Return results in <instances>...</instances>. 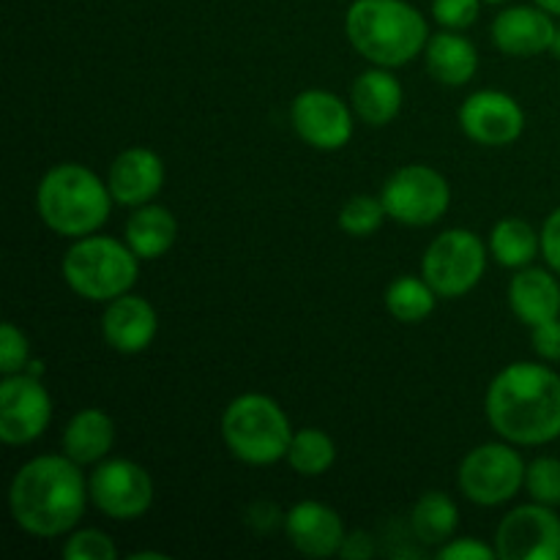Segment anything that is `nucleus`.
<instances>
[{
  "label": "nucleus",
  "instance_id": "31",
  "mask_svg": "<svg viewBox=\"0 0 560 560\" xmlns=\"http://www.w3.org/2000/svg\"><path fill=\"white\" fill-rule=\"evenodd\" d=\"M27 361H31V345H27V337L22 334V328H16L14 323L5 320L3 328H0V372H3V375L25 372Z\"/></svg>",
  "mask_w": 560,
  "mask_h": 560
},
{
  "label": "nucleus",
  "instance_id": "39",
  "mask_svg": "<svg viewBox=\"0 0 560 560\" xmlns=\"http://www.w3.org/2000/svg\"><path fill=\"white\" fill-rule=\"evenodd\" d=\"M131 558H153V560H164L167 556H164V552H151V550H148V552H135V556H131Z\"/></svg>",
  "mask_w": 560,
  "mask_h": 560
},
{
  "label": "nucleus",
  "instance_id": "38",
  "mask_svg": "<svg viewBox=\"0 0 560 560\" xmlns=\"http://www.w3.org/2000/svg\"><path fill=\"white\" fill-rule=\"evenodd\" d=\"M25 372H27V375H33V377H42L44 375V361L31 359V361H27Z\"/></svg>",
  "mask_w": 560,
  "mask_h": 560
},
{
  "label": "nucleus",
  "instance_id": "32",
  "mask_svg": "<svg viewBox=\"0 0 560 560\" xmlns=\"http://www.w3.org/2000/svg\"><path fill=\"white\" fill-rule=\"evenodd\" d=\"M485 0H432V16L446 31H465L479 20Z\"/></svg>",
  "mask_w": 560,
  "mask_h": 560
},
{
  "label": "nucleus",
  "instance_id": "2",
  "mask_svg": "<svg viewBox=\"0 0 560 560\" xmlns=\"http://www.w3.org/2000/svg\"><path fill=\"white\" fill-rule=\"evenodd\" d=\"M82 465L66 454H44L16 470L9 487L14 523L38 539H55L77 528L91 498Z\"/></svg>",
  "mask_w": 560,
  "mask_h": 560
},
{
  "label": "nucleus",
  "instance_id": "35",
  "mask_svg": "<svg viewBox=\"0 0 560 560\" xmlns=\"http://www.w3.org/2000/svg\"><path fill=\"white\" fill-rule=\"evenodd\" d=\"M541 255H545L547 266L560 273V208L547 217L545 228H541Z\"/></svg>",
  "mask_w": 560,
  "mask_h": 560
},
{
  "label": "nucleus",
  "instance_id": "33",
  "mask_svg": "<svg viewBox=\"0 0 560 560\" xmlns=\"http://www.w3.org/2000/svg\"><path fill=\"white\" fill-rule=\"evenodd\" d=\"M438 558L441 560H495L498 550L495 547L485 545V541L465 536V539H448L446 545L438 550Z\"/></svg>",
  "mask_w": 560,
  "mask_h": 560
},
{
  "label": "nucleus",
  "instance_id": "20",
  "mask_svg": "<svg viewBox=\"0 0 560 560\" xmlns=\"http://www.w3.org/2000/svg\"><path fill=\"white\" fill-rule=\"evenodd\" d=\"M402 85L383 66L359 74V80L350 88V104H353L355 115L370 126L392 124L399 115V109H402Z\"/></svg>",
  "mask_w": 560,
  "mask_h": 560
},
{
  "label": "nucleus",
  "instance_id": "15",
  "mask_svg": "<svg viewBox=\"0 0 560 560\" xmlns=\"http://www.w3.org/2000/svg\"><path fill=\"white\" fill-rule=\"evenodd\" d=\"M558 25L541 5H512L492 22V42L501 52L514 58H534L552 47Z\"/></svg>",
  "mask_w": 560,
  "mask_h": 560
},
{
  "label": "nucleus",
  "instance_id": "9",
  "mask_svg": "<svg viewBox=\"0 0 560 560\" xmlns=\"http://www.w3.org/2000/svg\"><path fill=\"white\" fill-rule=\"evenodd\" d=\"M381 200L386 213L408 228H427L443 219L452 206L448 180L427 164H408L383 184Z\"/></svg>",
  "mask_w": 560,
  "mask_h": 560
},
{
  "label": "nucleus",
  "instance_id": "14",
  "mask_svg": "<svg viewBox=\"0 0 560 560\" xmlns=\"http://www.w3.org/2000/svg\"><path fill=\"white\" fill-rule=\"evenodd\" d=\"M459 126L487 148L512 145L525 131V109L503 91H476L459 107Z\"/></svg>",
  "mask_w": 560,
  "mask_h": 560
},
{
  "label": "nucleus",
  "instance_id": "36",
  "mask_svg": "<svg viewBox=\"0 0 560 560\" xmlns=\"http://www.w3.org/2000/svg\"><path fill=\"white\" fill-rule=\"evenodd\" d=\"M372 552H375L372 536L366 534V530H353V534L345 536L339 556H342L345 560H366V558H372Z\"/></svg>",
  "mask_w": 560,
  "mask_h": 560
},
{
  "label": "nucleus",
  "instance_id": "16",
  "mask_svg": "<svg viewBox=\"0 0 560 560\" xmlns=\"http://www.w3.org/2000/svg\"><path fill=\"white\" fill-rule=\"evenodd\" d=\"M288 539L301 556L328 558L339 556L342 541L348 536L342 517L331 506L317 501H301L284 517Z\"/></svg>",
  "mask_w": 560,
  "mask_h": 560
},
{
  "label": "nucleus",
  "instance_id": "28",
  "mask_svg": "<svg viewBox=\"0 0 560 560\" xmlns=\"http://www.w3.org/2000/svg\"><path fill=\"white\" fill-rule=\"evenodd\" d=\"M386 217L388 213L381 197L355 195L339 211V230L353 235V238H366V235H375L383 228Z\"/></svg>",
  "mask_w": 560,
  "mask_h": 560
},
{
  "label": "nucleus",
  "instance_id": "8",
  "mask_svg": "<svg viewBox=\"0 0 560 560\" xmlns=\"http://www.w3.org/2000/svg\"><path fill=\"white\" fill-rule=\"evenodd\" d=\"M525 468L520 452L506 443H485L468 452L457 474L463 495L476 506H501L509 503L525 485Z\"/></svg>",
  "mask_w": 560,
  "mask_h": 560
},
{
  "label": "nucleus",
  "instance_id": "27",
  "mask_svg": "<svg viewBox=\"0 0 560 560\" xmlns=\"http://www.w3.org/2000/svg\"><path fill=\"white\" fill-rule=\"evenodd\" d=\"M334 459H337V446H334V441L326 432L315 430V427L293 432V441H290L288 448V463L295 474L315 479V476H323L331 468Z\"/></svg>",
  "mask_w": 560,
  "mask_h": 560
},
{
  "label": "nucleus",
  "instance_id": "37",
  "mask_svg": "<svg viewBox=\"0 0 560 560\" xmlns=\"http://www.w3.org/2000/svg\"><path fill=\"white\" fill-rule=\"evenodd\" d=\"M536 5H541L545 11H550L552 16H560V0H534Z\"/></svg>",
  "mask_w": 560,
  "mask_h": 560
},
{
  "label": "nucleus",
  "instance_id": "13",
  "mask_svg": "<svg viewBox=\"0 0 560 560\" xmlns=\"http://www.w3.org/2000/svg\"><path fill=\"white\" fill-rule=\"evenodd\" d=\"M290 120L295 135L317 151H339L353 137V115L348 104L337 93L320 88H312L293 98Z\"/></svg>",
  "mask_w": 560,
  "mask_h": 560
},
{
  "label": "nucleus",
  "instance_id": "26",
  "mask_svg": "<svg viewBox=\"0 0 560 560\" xmlns=\"http://www.w3.org/2000/svg\"><path fill=\"white\" fill-rule=\"evenodd\" d=\"M435 299H441V295L432 290V284L427 279L408 277V273L394 279L386 288L388 315L399 323H408V326L424 323L432 315V310H435Z\"/></svg>",
  "mask_w": 560,
  "mask_h": 560
},
{
  "label": "nucleus",
  "instance_id": "18",
  "mask_svg": "<svg viewBox=\"0 0 560 560\" xmlns=\"http://www.w3.org/2000/svg\"><path fill=\"white\" fill-rule=\"evenodd\" d=\"M159 331V315L145 299L124 293L107 304L102 315V337L113 350L126 355L151 348Z\"/></svg>",
  "mask_w": 560,
  "mask_h": 560
},
{
  "label": "nucleus",
  "instance_id": "3",
  "mask_svg": "<svg viewBox=\"0 0 560 560\" xmlns=\"http://www.w3.org/2000/svg\"><path fill=\"white\" fill-rule=\"evenodd\" d=\"M345 36L370 63L399 69L427 47L430 27L408 0H353L345 14Z\"/></svg>",
  "mask_w": 560,
  "mask_h": 560
},
{
  "label": "nucleus",
  "instance_id": "17",
  "mask_svg": "<svg viewBox=\"0 0 560 560\" xmlns=\"http://www.w3.org/2000/svg\"><path fill=\"white\" fill-rule=\"evenodd\" d=\"M109 195L118 206L140 208L151 202L164 186V162L151 148H126L109 167Z\"/></svg>",
  "mask_w": 560,
  "mask_h": 560
},
{
  "label": "nucleus",
  "instance_id": "12",
  "mask_svg": "<svg viewBox=\"0 0 560 560\" xmlns=\"http://www.w3.org/2000/svg\"><path fill=\"white\" fill-rule=\"evenodd\" d=\"M501 560H560V517L545 503H525L509 512L495 530Z\"/></svg>",
  "mask_w": 560,
  "mask_h": 560
},
{
  "label": "nucleus",
  "instance_id": "29",
  "mask_svg": "<svg viewBox=\"0 0 560 560\" xmlns=\"http://www.w3.org/2000/svg\"><path fill=\"white\" fill-rule=\"evenodd\" d=\"M525 487L530 498L545 506H560V459L558 457H539L528 465L525 474Z\"/></svg>",
  "mask_w": 560,
  "mask_h": 560
},
{
  "label": "nucleus",
  "instance_id": "41",
  "mask_svg": "<svg viewBox=\"0 0 560 560\" xmlns=\"http://www.w3.org/2000/svg\"><path fill=\"white\" fill-rule=\"evenodd\" d=\"M485 3H492V5H498V3H509V0H485Z\"/></svg>",
  "mask_w": 560,
  "mask_h": 560
},
{
  "label": "nucleus",
  "instance_id": "25",
  "mask_svg": "<svg viewBox=\"0 0 560 560\" xmlns=\"http://www.w3.org/2000/svg\"><path fill=\"white\" fill-rule=\"evenodd\" d=\"M541 252V233L525 219H501L490 233V255L503 268H525Z\"/></svg>",
  "mask_w": 560,
  "mask_h": 560
},
{
  "label": "nucleus",
  "instance_id": "7",
  "mask_svg": "<svg viewBox=\"0 0 560 560\" xmlns=\"http://www.w3.org/2000/svg\"><path fill=\"white\" fill-rule=\"evenodd\" d=\"M487 271V246L470 230H446L424 252L421 277L441 299H463Z\"/></svg>",
  "mask_w": 560,
  "mask_h": 560
},
{
  "label": "nucleus",
  "instance_id": "24",
  "mask_svg": "<svg viewBox=\"0 0 560 560\" xmlns=\"http://www.w3.org/2000/svg\"><path fill=\"white\" fill-rule=\"evenodd\" d=\"M459 525V509L446 492H424L410 512V528L421 545H446Z\"/></svg>",
  "mask_w": 560,
  "mask_h": 560
},
{
  "label": "nucleus",
  "instance_id": "40",
  "mask_svg": "<svg viewBox=\"0 0 560 560\" xmlns=\"http://www.w3.org/2000/svg\"><path fill=\"white\" fill-rule=\"evenodd\" d=\"M550 52L556 55V58L560 60V27L556 31V38H552V47H550Z\"/></svg>",
  "mask_w": 560,
  "mask_h": 560
},
{
  "label": "nucleus",
  "instance_id": "1",
  "mask_svg": "<svg viewBox=\"0 0 560 560\" xmlns=\"http://www.w3.org/2000/svg\"><path fill=\"white\" fill-rule=\"evenodd\" d=\"M487 419L514 446H545L560 438V375L547 364L517 361L492 377Z\"/></svg>",
  "mask_w": 560,
  "mask_h": 560
},
{
  "label": "nucleus",
  "instance_id": "23",
  "mask_svg": "<svg viewBox=\"0 0 560 560\" xmlns=\"http://www.w3.org/2000/svg\"><path fill=\"white\" fill-rule=\"evenodd\" d=\"M175 238H178V222L167 208L156 206V202L135 208L126 222V244L140 260L164 257L175 246Z\"/></svg>",
  "mask_w": 560,
  "mask_h": 560
},
{
  "label": "nucleus",
  "instance_id": "11",
  "mask_svg": "<svg viewBox=\"0 0 560 560\" xmlns=\"http://www.w3.org/2000/svg\"><path fill=\"white\" fill-rule=\"evenodd\" d=\"M52 421V397L42 377L27 372L3 375L0 383V441L5 446H27Z\"/></svg>",
  "mask_w": 560,
  "mask_h": 560
},
{
  "label": "nucleus",
  "instance_id": "4",
  "mask_svg": "<svg viewBox=\"0 0 560 560\" xmlns=\"http://www.w3.org/2000/svg\"><path fill=\"white\" fill-rule=\"evenodd\" d=\"M109 186L85 164H55L36 189V211L52 233L85 238L109 219Z\"/></svg>",
  "mask_w": 560,
  "mask_h": 560
},
{
  "label": "nucleus",
  "instance_id": "5",
  "mask_svg": "<svg viewBox=\"0 0 560 560\" xmlns=\"http://www.w3.org/2000/svg\"><path fill=\"white\" fill-rule=\"evenodd\" d=\"M222 438L230 454L246 465H273L288 459L293 427L279 402L266 394H241L224 408Z\"/></svg>",
  "mask_w": 560,
  "mask_h": 560
},
{
  "label": "nucleus",
  "instance_id": "19",
  "mask_svg": "<svg viewBox=\"0 0 560 560\" xmlns=\"http://www.w3.org/2000/svg\"><path fill=\"white\" fill-rule=\"evenodd\" d=\"M509 306L523 326L534 328L560 317V284L545 268H517L509 284Z\"/></svg>",
  "mask_w": 560,
  "mask_h": 560
},
{
  "label": "nucleus",
  "instance_id": "10",
  "mask_svg": "<svg viewBox=\"0 0 560 560\" xmlns=\"http://www.w3.org/2000/svg\"><path fill=\"white\" fill-rule=\"evenodd\" d=\"M88 492L96 509L107 517L137 520L153 506V479L131 459H102L88 479Z\"/></svg>",
  "mask_w": 560,
  "mask_h": 560
},
{
  "label": "nucleus",
  "instance_id": "21",
  "mask_svg": "<svg viewBox=\"0 0 560 560\" xmlns=\"http://www.w3.org/2000/svg\"><path fill=\"white\" fill-rule=\"evenodd\" d=\"M424 60L432 80L448 88L468 85L479 71V52H476L474 42L459 36V31H441L430 36L424 47Z\"/></svg>",
  "mask_w": 560,
  "mask_h": 560
},
{
  "label": "nucleus",
  "instance_id": "30",
  "mask_svg": "<svg viewBox=\"0 0 560 560\" xmlns=\"http://www.w3.org/2000/svg\"><path fill=\"white\" fill-rule=\"evenodd\" d=\"M63 558L69 560H115L118 550H115L113 539L96 528L77 530L69 536L63 547Z\"/></svg>",
  "mask_w": 560,
  "mask_h": 560
},
{
  "label": "nucleus",
  "instance_id": "34",
  "mask_svg": "<svg viewBox=\"0 0 560 560\" xmlns=\"http://www.w3.org/2000/svg\"><path fill=\"white\" fill-rule=\"evenodd\" d=\"M530 339H534V350L539 359L560 361V317L530 328Z\"/></svg>",
  "mask_w": 560,
  "mask_h": 560
},
{
  "label": "nucleus",
  "instance_id": "22",
  "mask_svg": "<svg viewBox=\"0 0 560 560\" xmlns=\"http://www.w3.org/2000/svg\"><path fill=\"white\" fill-rule=\"evenodd\" d=\"M115 443V424L104 410L85 408L63 430V454L77 465H98Z\"/></svg>",
  "mask_w": 560,
  "mask_h": 560
},
{
  "label": "nucleus",
  "instance_id": "6",
  "mask_svg": "<svg viewBox=\"0 0 560 560\" xmlns=\"http://www.w3.org/2000/svg\"><path fill=\"white\" fill-rule=\"evenodd\" d=\"M140 273V257L129 244L107 235H85L63 257V279L77 295L109 304L129 293Z\"/></svg>",
  "mask_w": 560,
  "mask_h": 560
}]
</instances>
